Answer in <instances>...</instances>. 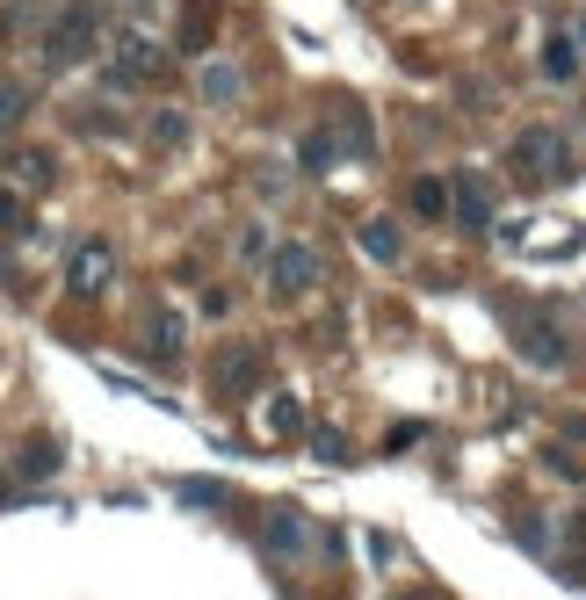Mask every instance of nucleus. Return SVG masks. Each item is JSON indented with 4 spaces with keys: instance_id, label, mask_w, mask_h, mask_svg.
I'll list each match as a JSON object with an SVG mask.
<instances>
[{
    "instance_id": "1",
    "label": "nucleus",
    "mask_w": 586,
    "mask_h": 600,
    "mask_svg": "<svg viewBox=\"0 0 586 600\" xmlns=\"http://www.w3.org/2000/svg\"><path fill=\"white\" fill-rule=\"evenodd\" d=\"M109 95H139V87H159L167 80V52H159L153 36H139V30H117L109 36Z\"/></svg>"
},
{
    "instance_id": "2",
    "label": "nucleus",
    "mask_w": 586,
    "mask_h": 600,
    "mask_svg": "<svg viewBox=\"0 0 586 600\" xmlns=\"http://www.w3.org/2000/svg\"><path fill=\"white\" fill-rule=\"evenodd\" d=\"M507 333H515V347H521L529 369H565L572 362V341L557 333V319L543 304H507Z\"/></svg>"
},
{
    "instance_id": "3",
    "label": "nucleus",
    "mask_w": 586,
    "mask_h": 600,
    "mask_svg": "<svg viewBox=\"0 0 586 600\" xmlns=\"http://www.w3.org/2000/svg\"><path fill=\"white\" fill-rule=\"evenodd\" d=\"M268 297H283V304H297V297H311V282H319V254H311L305 240H283L268 246Z\"/></svg>"
},
{
    "instance_id": "4",
    "label": "nucleus",
    "mask_w": 586,
    "mask_h": 600,
    "mask_svg": "<svg viewBox=\"0 0 586 600\" xmlns=\"http://www.w3.org/2000/svg\"><path fill=\"white\" fill-rule=\"evenodd\" d=\"M95 36H102V15L95 8H66V15L44 30V66H80L95 52Z\"/></svg>"
},
{
    "instance_id": "5",
    "label": "nucleus",
    "mask_w": 586,
    "mask_h": 600,
    "mask_svg": "<svg viewBox=\"0 0 586 600\" xmlns=\"http://www.w3.org/2000/svg\"><path fill=\"white\" fill-rule=\"evenodd\" d=\"M449 218L464 224V232H493V181L478 167L449 174Z\"/></svg>"
},
{
    "instance_id": "6",
    "label": "nucleus",
    "mask_w": 586,
    "mask_h": 600,
    "mask_svg": "<svg viewBox=\"0 0 586 600\" xmlns=\"http://www.w3.org/2000/svg\"><path fill=\"white\" fill-rule=\"evenodd\" d=\"M109 275H117V254H109V240H80V246L66 254V290H73V297L109 290Z\"/></svg>"
},
{
    "instance_id": "7",
    "label": "nucleus",
    "mask_w": 586,
    "mask_h": 600,
    "mask_svg": "<svg viewBox=\"0 0 586 600\" xmlns=\"http://www.w3.org/2000/svg\"><path fill=\"white\" fill-rule=\"evenodd\" d=\"M515 167L535 174V181H551V174L572 167V153H565V137H557V131H543V123H535V131L515 137Z\"/></svg>"
},
{
    "instance_id": "8",
    "label": "nucleus",
    "mask_w": 586,
    "mask_h": 600,
    "mask_svg": "<svg viewBox=\"0 0 586 600\" xmlns=\"http://www.w3.org/2000/svg\"><path fill=\"white\" fill-rule=\"evenodd\" d=\"M261 377H268V369H261V347H232V355L218 362L210 391H218V398H246V391H261Z\"/></svg>"
},
{
    "instance_id": "9",
    "label": "nucleus",
    "mask_w": 586,
    "mask_h": 600,
    "mask_svg": "<svg viewBox=\"0 0 586 600\" xmlns=\"http://www.w3.org/2000/svg\"><path fill=\"white\" fill-rule=\"evenodd\" d=\"M261 543H268V557H305V549H311V521L297 514V507H276V514L261 521Z\"/></svg>"
},
{
    "instance_id": "10",
    "label": "nucleus",
    "mask_w": 586,
    "mask_h": 600,
    "mask_svg": "<svg viewBox=\"0 0 586 600\" xmlns=\"http://www.w3.org/2000/svg\"><path fill=\"white\" fill-rule=\"evenodd\" d=\"M145 347H153L159 362H181L189 326H181V311H174V304H153V319H145Z\"/></svg>"
},
{
    "instance_id": "11",
    "label": "nucleus",
    "mask_w": 586,
    "mask_h": 600,
    "mask_svg": "<svg viewBox=\"0 0 586 600\" xmlns=\"http://www.w3.org/2000/svg\"><path fill=\"white\" fill-rule=\"evenodd\" d=\"M8 174H15L22 189H52V181H58V159L44 153V145H15V153H8Z\"/></svg>"
},
{
    "instance_id": "12",
    "label": "nucleus",
    "mask_w": 586,
    "mask_h": 600,
    "mask_svg": "<svg viewBox=\"0 0 586 600\" xmlns=\"http://www.w3.org/2000/svg\"><path fill=\"white\" fill-rule=\"evenodd\" d=\"M355 240H363V254H369V260H384V268H391V260L406 254V240H398V224H391V218H369L363 232H355Z\"/></svg>"
},
{
    "instance_id": "13",
    "label": "nucleus",
    "mask_w": 586,
    "mask_h": 600,
    "mask_svg": "<svg viewBox=\"0 0 586 600\" xmlns=\"http://www.w3.org/2000/svg\"><path fill=\"white\" fill-rule=\"evenodd\" d=\"M196 95H203L210 109H232V102H240V73H232V66H203V73H196Z\"/></svg>"
},
{
    "instance_id": "14",
    "label": "nucleus",
    "mask_w": 586,
    "mask_h": 600,
    "mask_svg": "<svg viewBox=\"0 0 586 600\" xmlns=\"http://www.w3.org/2000/svg\"><path fill=\"white\" fill-rule=\"evenodd\" d=\"M406 203H413V218H449V181L442 174H420L413 189H406Z\"/></svg>"
},
{
    "instance_id": "15",
    "label": "nucleus",
    "mask_w": 586,
    "mask_h": 600,
    "mask_svg": "<svg viewBox=\"0 0 586 600\" xmlns=\"http://www.w3.org/2000/svg\"><path fill=\"white\" fill-rule=\"evenodd\" d=\"M22 116H30V80H15V73H0V137L15 131Z\"/></svg>"
},
{
    "instance_id": "16",
    "label": "nucleus",
    "mask_w": 586,
    "mask_h": 600,
    "mask_svg": "<svg viewBox=\"0 0 586 600\" xmlns=\"http://www.w3.org/2000/svg\"><path fill=\"white\" fill-rule=\"evenodd\" d=\"M145 137H153L159 153H174V145H189V116H181V109H153V123H145Z\"/></svg>"
},
{
    "instance_id": "17",
    "label": "nucleus",
    "mask_w": 586,
    "mask_h": 600,
    "mask_svg": "<svg viewBox=\"0 0 586 600\" xmlns=\"http://www.w3.org/2000/svg\"><path fill=\"white\" fill-rule=\"evenodd\" d=\"M297 159H305V174H333V167H341V145H333V131H327V123H319V131L305 137V153H297Z\"/></svg>"
},
{
    "instance_id": "18",
    "label": "nucleus",
    "mask_w": 586,
    "mask_h": 600,
    "mask_svg": "<svg viewBox=\"0 0 586 600\" xmlns=\"http://www.w3.org/2000/svg\"><path fill=\"white\" fill-rule=\"evenodd\" d=\"M543 73H551V87H565L572 73H579V44H572V36H551V44H543Z\"/></svg>"
},
{
    "instance_id": "19",
    "label": "nucleus",
    "mask_w": 586,
    "mask_h": 600,
    "mask_svg": "<svg viewBox=\"0 0 586 600\" xmlns=\"http://www.w3.org/2000/svg\"><path fill=\"white\" fill-rule=\"evenodd\" d=\"M297 427H305V398L276 391V398H268V434H297Z\"/></svg>"
},
{
    "instance_id": "20",
    "label": "nucleus",
    "mask_w": 586,
    "mask_h": 600,
    "mask_svg": "<svg viewBox=\"0 0 586 600\" xmlns=\"http://www.w3.org/2000/svg\"><path fill=\"white\" fill-rule=\"evenodd\" d=\"M52 470H58V442H30L22 464H15V478H52Z\"/></svg>"
},
{
    "instance_id": "21",
    "label": "nucleus",
    "mask_w": 586,
    "mask_h": 600,
    "mask_svg": "<svg viewBox=\"0 0 586 600\" xmlns=\"http://www.w3.org/2000/svg\"><path fill=\"white\" fill-rule=\"evenodd\" d=\"M0 232H30V203L15 189H0Z\"/></svg>"
},
{
    "instance_id": "22",
    "label": "nucleus",
    "mask_w": 586,
    "mask_h": 600,
    "mask_svg": "<svg viewBox=\"0 0 586 600\" xmlns=\"http://www.w3.org/2000/svg\"><path fill=\"white\" fill-rule=\"evenodd\" d=\"M240 260H246V268L268 260V232H261V224H246V232H240Z\"/></svg>"
}]
</instances>
